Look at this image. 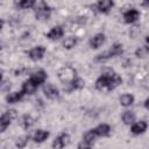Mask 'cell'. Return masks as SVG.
I'll list each match as a JSON object with an SVG mask.
<instances>
[{"label":"cell","instance_id":"1","mask_svg":"<svg viewBox=\"0 0 149 149\" xmlns=\"http://www.w3.org/2000/svg\"><path fill=\"white\" fill-rule=\"evenodd\" d=\"M58 77L61 79V81L65 85H71V83L76 79V70L72 69L71 66H66V68H63L59 73H58Z\"/></svg>","mask_w":149,"mask_h":149},{"label":"cell","instance_id":"2","mask_svg":"<svg viewBox=\"0 0 149 149\" xmlns=\"http://www.w3.org/2000/svg\"><path fill=\"white\" fill-rule=\"evenodd\" d=\"M122 52H123L122 44L115 43V44L112 45V48H111L109 50H107V51L104 52V54H100V55L97 57V59H98V61H106V59H109V58H112V57L119 56V55H121Z\"/></svg>","mask_w":149,"mask_h":149},{"label":"cell","instance_id":"3","mask_svg":"<svg viewBox=\"0 0 149 149\" xmlns=\"http://www.w3.org/2000/svg\"><path fill=\"white\" fill-rule=\"evenodd\" d=\"M14 118H16V111L15 109H8L1 114V116H0V132L1 133H3L6 130V128L10 125V122Z\"/></svg>","mask_w":149,"mask_h":149},{"label":"cell","instance_id":"4","mask_svg":"<svg viewBox=\"0 0 149 149\" xmlns=\"http://www.w3.org/2000/svg\"><path fill=\"white\" fill-rule=\"evenodd\" d=\"M113 73H114L113 70H111V69H106V70L101 73V76L97 79V81H95V87H97L98 90H105V88H107V87H108V80H109V77H111Z\"/></svg>","mask_w":149,"mask_h":149},{"label":"cell","instance_id":"5","mask_svg":"<svg viewBox=\"0 0 149 149\" xmlns=\"http://www.w3.org/2000/svg\"><path fill=\"white\" fill-rule=\"evenodd\" d=\"M70 142V136L69 134L66 133H62L59 134L52 142V148H56V149H62L64 148L65 146H68Z\"/></svg>","mask_w":149,"mask_h":149},{"label":"cell","instance_id":"6","mask_svg":"<svg viewBox=\"0 0 149 149\" xmlns=\"http://www.w3.org/2000/svg\"><path fill=\"white\" fill-rule=\"evenodd\" d=\"M50 14H51L50 7L47 6L45 3H41V6L36 10V19L41 20V21H45L50 17Z\"/></svg>","mask_w":149,"mask_h":149},{"label":"cell","instance_id":"7","mask_svg":"<svg viewBox=\"0 0 149 149\" xmlns=\"http://www.w3.org/2000/svg\"><path fill=\"white\" fill-rule=\"evenodd\" d=\"M44 54H45V48L43 45H37V47L29 50L28 56L31 61H40V59L43 58Z\"/></svg>","mask_w":149,"mask_h":149},{"label":"cell","instance_id":"8","mask_svg":"<svg viewBox=\"0 0 149 149\" xmlns=\"http://www.w3.org/2000/svg\"><path fill=\"white\" fill-rule=\"evenodd\" d=\"M43 93L49 99H57L59 97V91L54 84H45L43 86Z\"/></svg>","mask_w":149,"mask_h":149},{"label":"cell","instance_id":"9","mask_svg":"<svg viewBox=\"0 0 149 149\" xmlns=\"http://www.w3.org/2000/svg\"><path fill=\"white\" fill-rule=\"evenodd\" d=\"M140 17V12L135 8H130L123 13V20L126 23H134Z\"/></svg>","mask_w":149,"mask_h":149},{"label":"cell","instance_id":"10","mask_svg":"<svg viewBox=\"0 0 149 149\" xmlns=\"http://www.w3.org/2000/svg\"><path fill=\"white\" fill-rule=\"evenodd\" d=\"M148 128V123L143 120L141 121H136L130 127V132L134 134V135H140V134H143Z\"/></svg>","mask_w":149,"mask_h":149},{"label":"cell","instance_id":"11","mask_svg":"<svg viewBox=\"0 0 149 149\" xmlns=\"http://www.w3.org/2000/svg\"><path fill=\"white\" fill-rule=\"evenodd\" d=\"M63 35H64L63 28L61 26H56V27H54V28L50 29V31L47 34V37L49 40H52L54 41V40H59L61 37H63Z\"/></svg>","mask_w":149,"mask_h":149},{"label":"cell","instance_id":"12","mask_svg":"<svg viewBox=\"0 0 149 149\" xmlns=\"http://www.w3.org/2000/svg\"><path fill=\"white\" fill-rule=\"evenodd\" d=\"M30 79H31L34 83H36L37 85L43 84V83L45 81V79H47V72L43 71V70H37V71H35V72L31 73Z\"/></svg>","mask_w":149,"mask_h":149},{"label":"cell","instance_id":"13","mask_svg":"<svg viewBox=\"0 0 149 149\" xmlns=\"http://www.w3.org/2000/svg\"><path fill=\"white\" fill-rule=\"evenodd\" d=\"M37 84L36 83H34L30 78L28 79V80H26L23 84H22V91H23V93L24 94H33L35 91H36V88H37Z\"/></svg>","mask_w":149,"mask_h":149},{"label":"cell","instance_id":"14","mask_svg":"<svg viewBox=\"0 0 149 149\" xmlns=\"http://www.w3.org/2000/svg\"><path fill=\"white\" fill-rule=\"evenodd\" d=\"M104 43H105V35H104L102 33H99V34L94 35L93 38H92L91 42H90L91 48H93V49H98V48H100Z\"/></svg>","mask_w":149,"mask_h":149},{"label":"cell","instance_id":"15","mask_svg":"<svg viewBox=\"0 0 149 149\" xmlns=\"http://www.w3.org/2000/svg\"><path fill=\"white\" fill-rule=\"evenodd\" d=\"M23 94H24V93H23L22 90H21V91L12 92V93H9V94L6 95V101H7L8 104H15V102H19V101L22 99Z\"/></svg>","mask_w":149,"mask_h":149},{"label":"cell","instance_id":"16","mask_svg":"<svg viewBox=\"0 0 149 149\" xmlns=\"http://www.w3.org/2000/svg\"><path fill=\"white\" fill-rule=\"evenodd\" d=\"M48 137H49V132H47V130H44V129H37V130L34 133V135H33V140H34L35 142H37V143L44 142Z\"/></svg>","mask_w":149,"mask_h":149},{"label":"cell","instance_id":"17","mask_svg":"<svg viewBox=\"0 0 149 149\" xmlns=\"http://www.w3.org/2000/svg\"><path fill=\"white\" fill-rule=\"evenodd\" d=\"M34 123H35V120H34L30 115H28V114L22 115L21 119H20V126H21L23 129H29V128H31V127L34 126Z\"/></svg>","mask_w":149,"mask_h":149},{"label":"cell","instance_id":"18","mask_svg":"<svg viewBox=\"0 0 149 149\" xmlns=\"http://www.w3.org/2000/svg\"><path fill=\"white\" fill-rule=\"evenodd\" d=\"M121 83H122L121 77H120L118 73H115V72H114V73L109 77V80H108V87H107V90H114V88H116Z\"/></svg>","mask_w":149,"mask_h":149},{"label":"cell","instance_id":"19","mask_svg":"<svg viewBox=\"0 0 149 149\" xmlns=\"http://www.w3.org/2000/svg\"><path fill=\"white\" fill-rule=\"evenodd\" d=\"M113 7V0H100L98 2V9L101 13H108Z\"/></svg>","mask_w":149,"mask_h":149},{"label":"cell","instance_id":"20","mask_svg":"<svg viewBox=\"0 0 149 149\" xmlns=\"http://www.w3.org/2000/svg\"><path fill=\"white\" fill-rule=\"evenodd\" d=\"M94 130L98 136H107L111 133V127L107 123H100L99 126H97L94 128Z\"/></svg>","mask_w":149,"mask_h":149},{"label":"cell","instance_id":"21","mask_svg":"<svg viewBox=\"0 0 149 149\" xmlns=\"http://www.w3.org/2000/svg\"><path fill=\"white\" fill-rule=\"evenodd\" d=\"M119 101L121 104V106L123 107H129L134 104V95L129 94V93H125L119 98Z\"/></svg>","mask_w":149,"mask_h":149},{"label":"cell","instance_id":"22","mask_svg":"<svg viewBox=\"0 0 149 149\" xmlns=\"http://www.w3.org/2000/svg\"><path fill=\"white\" fill-rule=\"evenodd\" d=\"M98 137V135H97V133H95V130H94V128L93 129H90V130H87L85 134H84V136H83V141H85L86 143H88V144H93V142H94V140Z\"/></svg>","mask_w":149,"mask_h":149},{"label":"cell","instance_id":"23","mask_svg":"<svg viewBox=\"0 0 149 149\" xmlns=\"http://www.w3.org/2000/svg\"><path fill=\"white\" fill-rule=\"evenodd\" d=\"M122 121H123V123L125 125H133L134 122H135V114L132 112V111H126V112H123V114H122Z\"/></svg>","mask_w":149,"mask_h":149},{"label":"cell","instance_id":"24","mask_svg":"<svg viewBox=\"0 0 149 149\" xmlns=\"http://www.w3.org/2000/svg\"><path fill=\"white\" fill-rule=\"evenodd\" d=\"M148 55H149V45H142V47L137 48L135 51V56L139 58H144Z\"/></svg>","mask_w":149,"mask_h":149},{"label":"cell","instance_id":"25","mask_svg":"<svg viewBox=\"0 0 149 149\" xmlns=\"http://www.w3.org/2000/svg\"><path fill=\"white\" fill-rule=\"evenodd\" d=\"M29 139H30L29 135H22V136H20V137L16 139V141H15V146H16L17 148H24V147L28 144Z\"/></svg>","mask_w":149,"mask_h":149},{"label":"cell","instance_id":"26","mask_svg":"<svg viewBox=\"0 0 149 149\" xmlns=\"http://www.w3.org/2000/svg\"><path fill=\"white\" fill-rule=\"evenodd\" d=\"M77 44V38L73 36H69L63 41V47L66 49H72Z\"/></svg>","mask_w":149,"mask_h":149},{"label":"cell","instance_id":"27","mask_svg":"<svg viewBox=\"0 0 149 149\" xmlns=\"http://www.w3.org/2000/svg\"><path fill=\"white\" fill-rule=\"evenodd\" d=\"M35 5V0H19V6L23 9H28L34 7Z\"/></svg>","mask_w":149,"mask_h":149},{"label":"cell","instance_id":"28","mask_svg":"<svg viewBox=\"0 0 149 149\" xmlns=\"http://www.w3.org/2000/svg\"><path fill=\"white\" fill-rule=\"evenodd\" d=\"M90 147H91V144L86 143V142H85V141H83V140H81V143H79V144H78V148H79V149H81V148H90Z\"/></svg>","mask_w":149,"mask_h":149},{"label":"cell","instance_id":"29","mask_svg":"<svg viewBox=\"0 0 149 149\" xmlns=\"http://www.w3.org/2000/svg\"><path fill=\"white\" fill-rule=\"evenodd\" d=\"M141 3H142V6H144V7H149V0H142Z\"/></svg>","mask_w":149,"mask_h":149},{"label":"cell","instance_id":"30","mask_svg":"<svg viewBox=\"0 0 149 149\" xmlns=\"http://www.w3.org/2000/svg\"><path fill=\"white\" fill-rule=\"evenodd\" d=\"M143 105H144V107H146L147 109H149V98H147V99L144 100V104H143Z\"/></svg>","mask_w":149,"mask_h":149}]
</instances>
